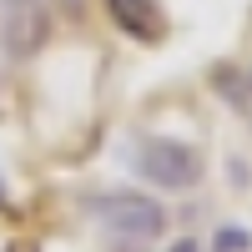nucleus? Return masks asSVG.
Segmentation results:
<instances>
[{"instance_id": "1", "label": "nucleus", "mask_w": 252, "mask_h": 252, "mask_svg": "<svg viewBox=\"0 0 252 252\" xmlns=\"http://www.w3.org/2000/svg\"><path fill=\"white\" fill-rule=\"evenodd\" d=\"M91 212L111 237H126V242H152L166 232V207L146 192H106L91 202Z\"/></svg>"}, {"instance_id": "2", "label": "nucleus", "mask_w": 252, "mask_h": 252, "mask_svg": "<svg viewBox=\"0 0 252 252\" xmlns=\"http://www.w3.org/2000/svg\"><path fill=\"white\" fill-rule=\"evenodd\" d=\"M136 172L161 192H192L202 182V157H197V146H187L177 136H152L136 152Z\"/></svg>"}, {"instance_id": "3", "label": "nucleus", "mask_w": 252, "mask_h": 252, "mask_svg": "<svg viewBox=\"0 0 252 252\" xmlns=\"http://www.w3.org/2000/svg\"><path fill=\"white\" fill-rule=\"evenodd\" d=\"M51 40V5L46 0H5L0 10V51L10 61H35Z\"/></svg>"}, {"instance_id": "4", "label": "nucleus", "mask_w": 252, "mask_h": 252, "mask_svg": "<svg viewBox=\"0 0 252 252\" xmlns=\"http://www.w3.org/2000/svg\"><path fill=\"white\" fill-rule=\"evenodd\" d=\"M106 10H111V20L131 40H141V46H157L166 35V20L157 10V0H106Z\"/></svg>"}, {"instance_id": "5", "label": "nucleus", "mask_w": 252, "mask_h": 252, "mask_svg": "<svg viewBox=\"0 0 252 252\" xmlns=\"http://www.w3.org/2000/svg\"><path fill=\"white\" fill-rule=\"evenodd\" d=\"M212 252H252V232L237 227V222H227V227L212 232Z\"/></svg>"}, {"instance_id": "6", "label": "nucleus", "mask_w": 252, "mask_h": 252, "mask_svg": "<svg viewBox=\"0 0 252 252\" xmlns=\"http://www.w3.org/2000/svg\"><path fill=\"white\" fill-rule=\"evenodd\" d=\"M166 252H207V242H197V237H177Z\"/></svg>"}, {"instance_id": "7", "label": "nucleus", "mask_w": 252, "mask_h": 252, "mask_svg": "<svg viewBox=\"0 0 252 252\" xmlns=\"http://www.w3.org/2000/svg\"><path fill=\"white\" fill-rule=\"evenodd\" d=\"M242 116L252 121V71H247V106H242Z\"/></svg>"}, {"instance_id": "8", "label": "nucleus", "mask_w": 252, "mask_h": 252, "mask_svg": "<svg viewBox=\"0 0 252 252\" xmlns=\"http://www.w3.org/2000/svg\"><path fill=\"white\" fill-rule=\"evenodd\" d=\"M0 207H5V182H0Z\"/></svg>"}]
</instances>
